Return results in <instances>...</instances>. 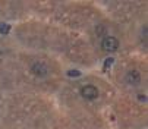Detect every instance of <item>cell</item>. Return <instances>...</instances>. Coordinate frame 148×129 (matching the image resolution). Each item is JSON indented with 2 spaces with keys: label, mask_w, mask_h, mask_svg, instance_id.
Wrapping results in <instances>:
<instances>
[{
  "label": "cell",
  "mask_w": 148,
  "mask_h": 129,
  "mask_svg": "<svg viewBox=\"0 0 148 129\" xmlns=\"http://www.w3.org/2000/svg\"><path fill=\"white\" fill-rule=\"evenodd\" d=\"M119 40L113 35H107V37H104L103 41H101V49L104 51H107V53H112V51H116L119 49Z\"/></svg>",
  "instance_id": "cell-1"
},
{
  "label": "cell",
  "mask_w": 148,
  "mask_h": 129,
  "mask_svg": "<svg viewBox=\"0 0 148 129\" xmlns=\"http://www.w3.org/2000/svg\"><path fill=\"white\" fill-rule=\"evenodd\" d=\"M31 72L35 76H38V78H43V76H46L49 73V69H47V66H46L44 63L35 62V63H32V66H31Z\"/></svg>",
  "instance_id": "cell-2"
},
{
  "label": "cell",
  "mask_w": 148,
  "mask_h": 129,
  "mask_svg": "<svg viewBox=\"0 0 148 129\" xmlns=\"http://www.w3.org/2000/svg\"><path fill=\"white\" fill-rule=\"evenodd\" d=\"M81 94L87 100H95L98 97V90L94 87V85H85V87H82Z\"/></svg>",
  "instance_id": "cell-3"
},
{
  "label": "cell",
  "mask_w": 148,
  "mask_h": 129,
  "mask_svg": "<svg viewBox=\"0 0 148 129\" xmlns=\"http://www.w3.org/2000/svg\"><path fill=\"white\" fill-rule=\"evenodd\" d=\"M126 81H128L131 85H136V84H139V81H141V75H139V72L135 71V69L129 71L128 73H126Z\"/></svg>",
  "instance_id": "cell-4"
},
{
  "label": "cell",
  "mask_w": 148,
  "mask_h": 129,
  "mask_svg": "<svg viewBox=\"0 0 148 129\" xmlns=\"http://www.w3.org/2000/svg\"><path fill=\"white\" fill-rule=\"evenodd\" d=\"M9 27H5V25H0V31H8Z\"/></svg>",
  "instance_id": "cell-5"
}]
</instances>
